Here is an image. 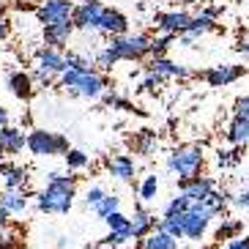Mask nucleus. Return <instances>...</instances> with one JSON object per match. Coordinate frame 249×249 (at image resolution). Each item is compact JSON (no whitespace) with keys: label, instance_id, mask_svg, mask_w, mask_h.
<instances>
[{"label":"nucleus","instance_id":"f257e3e1","mask_svg":"<svg viewBox=\"0 0 249 249\" xmlns=\"http://www.w3.org/2000/svg\"><path fill=\"white\" fill-rule=\"evenodd\" d=\"M77 197V178L63 173H47V186L36 195V205L41 213H69Z\"/></svg>","mask_w":249,"mask_h":249},{"label":"nucleus","instance_id":"f03ea898","mask_svg":"<svg viewBox=\"0 0 249 249\" xmlns=\"http://www.w3.org/2000/svg\"><path fill=\"white\" fill-rule=\"evenodd\" d=\"M60 88L77 99H102L107 90V77L96 69H69L60 74Z\"/></svg>","mask_w":249,"mask_h":249},{"label":"nucleus","instance_id":"7ed1b4c3","mask_svg":"<svg viewBox=\"0 0 249 249\" xmlns=\"http://www.w3.org/2000/svg\"><path fill=\"white\" fill-rule=\"evenodd\" d=\"M205 156L200 145H178L170 151L167 156V170L178 181H189V178H197L203 173Z\"/></svg>","mask_w":249,"mask_h":249},{"label":"nucleus","instance_id":"20e7f679","mask_svg":"<svg viewBox=\"0 0 249 249\" xmlns=\"http://www.w3.org/2000/svg\"><path fill=\"white\" fill-rule=\"evenodd\" d=\"M151 41L154 36L148 33H124V36H112L107 47L115 52L118 60H145L151 58Z\"/></svg>","mask_w":249,"mask_h":249},{"label":"nucleus","instance_id":"39448f33","mask_svg":"<svg viewBox=\"0 0 249 249\" xmlns=\"http://www.w3.org/2000/svg\"><path fill=\"white\" fill-rule=\"evenodd\" d=\"M28 151L33 156H55L69 151V140L63 134L44 132V129H33L28 134Z\"/></svg>","mask_w":249,"mask_h":249},{"label":"nucleus","instance_id":"423d86ee","mask_svg":"<svg viewBox=\"0 0 249 249\" xmlns=\"http://www.w3.org/2000/svg\"><path fill=\"white\" fill-rule=\"evenodd\" d=\"M219 14H222V8H219V6L203 8L200 14H195V17H192L189 30L178 36V44H181V47H192V44H195V38H200V36H205V33L216 30V17H219Z\"/></svg>","mask_w":249,"mask_h":249},{"label":"nucleus","instance_id":"0eeeda50","mask_svg":"<svg viewBox=\"0 0 249 249\" xmlns=\"http://www.w3.org/2000/svg\"><path fill=\"white\" fill-rule=\"evenodd\" d=\"M74 0H41L36 8L38 22L44 25H58V22H69L74 17Z\"/></svg>","mask_w":249,"mask_h":249},{"label":"nucleus","instance_id":"6e6552de","mask_svg":"<svg viewBox=\"0 0 249 249\" xmlns=\"http://www.w3.org/2000/svg\"><path fill=\"white\" fill-rule=\"evenodd\" d=\"M183 219V238H192V241H200L205 235V230H208V225H211V213L205 211L200 203H192V208L181 216Z\"/></svg>","mask_w":249,"mask_h":249},{"label":"nucleus","instance_id":"1a4fd4ad","mask_svg":"<svg viewBox=\"0 0 249 249\" xmlns=\"http://www.w3.org/2000/svg\"><path fill=\"white\" fill-rule=\"evenodd\" d=\"M156 30L159 33H170V36H181V33H186L192 25V14L189 11H183V8H173V11H159L156 14Z\"/></svg>","mask_w":249,"mask_h":249},{"label":"nucleus","instance_id":"9d476101","mask_svg":"<svg viewBox=\"0 0 249 249\" xmlns=\"http://www.w3.org/2000/svg\"><path fill=\"white\" fill-rule=\"evenodd\" d=\"M244 74H249L247 66H235V63H225V66H211L205 69L200 77H203L211 88H227V85H233V82H238L244 77Z\"/></svg>","mask_w":249,"mask_h":249},{"label":"nucleus","instance_id":"9b49d317","mask_svg":"<svg viewBox=\"0 0 249 249\" xmlns=\"http://www.w3.org/2000/svg\"><path fill=\"white\" fill-rule=\"evenodd\" d=\"M145 69L159 74V77H164V80H192V77H200V74L192 71L189 66L176 63V60H170V58H151L145 63Z\"/></svg>","mask_w":249,"mask_h":249},{"label":"nucleus","instance_id":"f8f14e48","mask_svg":"<svg viewBox=\"0 0 249 249\" xmlns=\"http://www.w3.org/2000/svg\"><path fill=\"white\" fill-rule=\"evenodd\" d=\"M36 69L38 71L50 74V77H60L63 71H69V60L63 50H55V47H44V50L36 52Z\"/></svg>","mask_w":249,"mask_h":249},{"label":"nucleus","instance_id":"ddd939ff","mask_svg":"<svg viewBox=\"0 0 249 249\" xmlns=\"http://www.w3.org/2000/svg\"><path fill=\"white\" fill-rule=\"evenodd\" d=\"M104 3L102 0H85V3H80V6L74 8V25L80 30H99V19H102V14H104Z\"/></svg>","mask_w":249,"mask_h":249},{"label":"nucleus","instance_id":"4468645a","mask_svg":"<svg viewBox=\"0 0 249 249\" xmlns=\"http://www.w3.org/2000/svg\"><path fill=\"white\" fill-rule=\"evenodd\" d=\"M96 33H102V36L112 38V36H124V33H129V19H126V14H121L118 8H104L102 19H99V30Z\"/></svg>","mask_w":249,"mask_h":249},{"label":"nucleus","instance_id":"2eb2a0df","mask_svg":"<svg viewBox=\"0 0 249 249\" xmlns=\"http://www.w3.org/2000/svg\"><path fill=\"white\" fill-rule=\"evenodd\" d=\"M178 189L181 195L192 200V203H203L213 189H216V181L208 176H197V178H189V181H178Z\"/></svg>","mask_w":249,"mask_h":249},{"label":"nucleus","instance_id":"dca6fc26","mask_svg":"<svg viewBox=\"0 0 249 249\" xmlns=\"http://www.w3.org/2000/svg\"><path fill=\"white\" fill-rule=\"evenodd\" d=\"M30 181V170L22 167V164H0V183H3V189H25Z\"/></svg>","mask_w":249,"mask_h":249},{"label":"nucleus","instance_id":"f3484780","mask_svg":"<svg viewBox=\"0 0 249 249\" xmlns=\"http://www.w3.org/2000/svg\"><path fill=\"white\" fill-rule=\"evenodd\" d=\"M74 30H77L74 19H69V22H58V25H47V28H44V41H47V47L66 50V47H69V38H71Z\"/></svg>","mask_w":249,"mask_h":249},{"label":"nucleus","instance_id":"a211bd4d","mask_svg":"<svg viewBox=\"0 0 249 249\" xmlns=\"http://www.w3.org/2000/svg\"><path fill=\"white\" fill-rule=\"evenodd\" d=\"M156 227H159V222H156L154 213L145 211L142 205H134V213H132V235L134 238L142 241V238H148V235L154 233Z\"/></svg>","mask_w":249,"mask_h":249},{"label":"nucleus","instance_id":"6ab92c4d","mask_svg":"<svg viewBox=\"0 0 249 249\" xmlns=\"http://www.w3.org/2000/svg\"><path fill=\"white\" fill-rule=\"evenodd\" d=\"M107 173H110L115 181L134 183V173H137V167H134V159H132V156L118 154V156H112V159L107 161Z\"/></svg>","mask_w":249,"mask_h":249},{"label":"nucleus","instance_id":"aec40b11","mask_svg":"<svg viewBox=\"0 0 249 249\" xmlns=\"http://www.w3.org/2000/svg\"><path fill=\"white\" fill-rule=\"evenodd\" d=\"M0 142H3V154L17 156V154H22V151H25L28 137H25L22 129H17V126H8L6 124L3 129H0Z\"/></svg>","mask_w":249,"mask_h":249},{"label":"nucleus","instance_id":"412c9836","mask_svg":"<svg viewBox=\"0 0 249 249\" xmlns=\"http://www.w3.org/2000/svg\"><path fill=\"white\" fill-rule=\"evenodd\" d=\"M227 142H233V145H247L249 142V115L233 112V121L227 126Z\"/></svg>","mask_w":249,"mask_h":249},{"label":"nucleus","instance_id":"4be33fe9","mask_svg":"<svg viewBox=\"0 0 249 249\" xmlns=\"http://www.w3.org/2000/svg\"><path fill=\"white\" fill-rule=\"evenodd\" d=\"M8 88H11V93L19 102H28L30 96H33V77L25 71H11L8 74Z\"/></svg>","mask_w":249,"mask_h":249},{"label":"nucleus","instance_id":"5701e85b","mask_svg":"<svg viewBox=\"0 0 249 249\" xmlns=\"http://www.w3.org/2000/svg\"><path fill=\"white\" fill-rule=\"evenodd\" d=\"M227 203H233V195H230L227 189H213L200 205H203V208L211 213V216H219V213H225Z\"/></svg>","mask_w":249,"mask_h":249},{"label":"nucleus","instance_id":"b1692460","mask_svg":"<svg viewBox=\"0 0 249 249\" xmlns=\"http://www.w3.org/2000/svg\"><path fill=\"white\" fill-rule=\"evenodd\" d=\"M0 203L6 205L11 213H25L28 211L30 197L25 195V189H6L3 195H0Z\"/></svg>","mask_w":249,"mask_h":249},{"label":"nucleus","instance_id":"393cba45","mask_svg":"<svg viewBox=\"0 0 249 249\" xmlns=\"http://www.w3.org/2000/svg\"><path fill=\"white\" fill-rule=\"evenodd\" d=\"M142 249H178V238L156 227L148 238H142Z\"/></svg>","mask_w":249,"mask_h":249},{"label":"nucleus","instance_id":"a878e982","mask_svg":"<svg viewBox=\"0 0 249 249\" xmlns=\"http://www.w3.org/2000/svg\"><path fill=\"white\" fill-rule=\"evenodd\" d=\"M132 145L137 154L142 156H151L156 151V145H159V140H156V132H151V129H142V132H137L132 137Z\"/></svg>","mask_w":249,"mask_h":249},{"label":"nucleus","instance_id":"bb28decb","mask_svg":"<svg viewBox=\"0 0 249 249\" xmlns=\"http://www.w3.org/2000/svg\"><path fill=\"white\" fill-rule=\"evenodd\" d=\"M244 233V222L241 219H222V225L216 227V233H213V241H233L238 235Z\"/></svg>","mask_w":249,"mask_h":249},{"label":"nucleus","instance_id":"cd10ccee","mask_svg":"<svg viewBox=\"0 0 249 249\" xmlns=\"http://www.w3.org/2000/svg\"><path fill=\"white\" fill-rule=\"evenodd\" d=\"M115 211H121V197H118V195H104V200L93 208V213L99 219H107V216L115 213Z\"/></svg>","mask_w":249,"mask_h":249},{"label":"nucleus","instance_id":"c85d7f7f","mask_svg":"<svg viewBox=\"0 0 249 249\" xmlns=\"http://www.w3.org/2000/svg\"><path fill=\"white\" fill-rule=\"evenodd\" d=\"M176 36H170V33H161V36H154L151 41V58H167V50L173 47Z\"/></svg>","mask_w":249,"mask_h":249},{"label":"nucleus","instance_id":"c756f323","mask_svg":"<svg viewBox=\"0 0 249 249\" xmlns=\"http://www.w3.org/2000/svg\"><path fill=\"white\" fill-rule=\"evenodd\" d=\"M189 208H192V200L186 195H178V197H173L164 205V216H183Z\"/></svg>","mask_w":249,"mask_h":249},{"label":"nucleus","instance_id":"7c9ffc66","mask_svg":"<svg viewBox=\"0 0 249 249\" xmlns=\"http://www.w3.org/2000/svg\"><path fill=\"white\" fill-rule=\"evenodd\" d=\"M241 159H244V145H235L230 151H219L216 154V164L219 167H235Z\"/></svg>","mask_w":249,"mask_h":249},{"label":"nucleus","instance_id":"2f4dec72","mask_svg":"<svg viewBox=\"0 0 249 249\" xmlns=\"http://www.w3.org/2000/svg\"><path fill=\"white\" fill-rule=\"evenodd\" d=\"M104 222H107V227L115 230V233H132V216H124L121 211L110 213ZM132 238H134V235H132Z\"/></svg>","mask_w":249,"mask_h":249},{"label":"nucleus","instance_id":"473e14b6","mask_svg":"<svg viewBox=\"0 0 249 249\" xmlns=\"http://www.w3.org/2000/svg\"><path fill=\"white\" fill-rule=\"evenodd\" d=\"M159 230L176 235V238H183V219H181V216H161V219H159Z\"/></svg>","mask_w":249,"mask_h":249},{"label":"nucleus","instance_id":"72a5a7b5","mask_svg":"<svg viewBox=\"0 0 249 249\" xmlns=\"http://www.w3.org/2000/svg\"><path fill=\"white\" fill-rule=\"evenodd\" d=\"M156 192H159V178H156V176H145V178H142V183H140V200L151 203V200H156Z\"/></svg>","mask_w":249,"mask_h":249},{"label":"nucleus","instance_id":"f704fd0d","mask_svg":"<svg viewBox=\"0 0 249 249\" xmlns=\"http://www.w3.org/2000/svg\"><path fill=\"white\" fill-rule=\"evenodd\" d=\"M104 104H110V107H115V110H124V112H134V104L129 102V99H124V96H118L115 90H104Z\"/></svg>","mask_w":249,"mask_h":249},{"label":"nucleus","instance_id":"c9c22d12","mask_svg":"<svg viewBox=\"0 0 249 249\" xmlns=\"http://www.w3.org/2000/svg\"><path fill=\"white\" fill-rule=\"evenodd\" d=\"M63 159H66V167L69 170L88 167V154H82V151H77V148H69L66 154H63Z\"/></svg>","mask_w":249,"mask_h":249},{"label":"nucleus","instance_id":"e433bc0d","mask_svg":"<svg viewBox=\"0 0 249 249\" xmlns=\"http://www.w3.org/2000/svg\"><path fill=\"white\" fill-rule=\"evenodd\" d=\"M93 58H96V66H99V69H104V71H110V69L118 63L115 52H112L110 47H104V50H99V52L93 55Z\"/></svg>","mask_w":249,"mask_h":249},{"label":"nucleus","instance_id":"4c0bfd02","mask_svg":"<svg viewBox=\"0 0 249 249\" xmlns=\"http://www.w3.org/2000/svg\"><path fill=\"white\" fill-rule=\"evenodd\" d=\"M161 85H164V77H159V74H154V71H148V77L142 80V85H140V88L145 90V93H159Z\"/></svg>","mask_w":249,"mask_h":249},{"label":"nucleus","instance_id":"58836bf2","mask_svg":"<svg viewBox=\"0 0 249 249\" xmlns=\"http://www.w3.org/2000/svg\"><path fill=\"white\" fill-rule=\"evenodd\" d=\"M104 195H107V192H104V186H90L88 195H85V205H88L90 211H93L96 205H99V203L104 200Z\"/></svg>","mask_w":249,"mask_h":249},{"label":"nucleus","instance_id":"ea45409f","mask_svg":"<svg viewBox=\"0 0 249 249\" xmlns=\"http://www.w3.org/2000/svg\"><path fill=\"white\" fill-rule=\"evenodd\" d=\"M129 241H132V233H115V230H110L102 244H107V247H124Z\"/></svg>","mask_w":249,"mask_h":249},{"label":"nucleus","instance_id":"a19ab883","mask_svg":"<svg viewBox=\"0 0 249 249\" xmlns=\"http://www.w3.org/2000/svg\"><path fill=\"white\" fill-rule=\"evenodd\" d=\"M233 205H238V208H249V189H241L233 195Z\"/></svg>","mask_w":249,"mask_h":249},{"label":"nucleus","instance_id":"79ce46f5","mask_svg":"<svg viewBox=\"0 0 249 249\" xmlns=\"http://www.w3.org/2000/svg\"><path fill=\"white\" fill-rule=\"evenodd\" d=\"M225 249H249V235H238L233 241H227Z\"/></svg>","mask_w":249,"mask_h":249},{"label":"nucleus","instance_id":"37998d69","mask_svg":"<svg viewBox=\"0 0 249 249\" xmlns=\"http://www.w3.org/2000/svg\"><path fill=\"white\" fill-rule=\"evenodd\" d=\"M11 247H14V235L0 227V249H11Z\"/></svg>","mask_w":249,"mask_h":249},{"label":"nucleus","instance_id":"c03bdc74","mask_svg":"<svg viewBox=\"0 0 249 249\" xmlns=\"http://www.w3.org/2000/svg\"><path fill=\"white\" fill-rule=\"evenodd\" d=\"M235 52H241V55H247V58H249V33H244V36L238 38V44H235Z\"/></svg>","mask_w":249,"mask_h":249},{"label":"nucleus","instance_id":"a18cd8bd","mask_svg":"<svg viewBox=\"0 0 249 249\" xmlns=\"http://www.w3.org/2000/svg\"><path fill=\"white\" fill-rule=\"evenodd\" d=\"M8 30H11V25H8L6 14H0V41H3V38H8Z\"/></svg>","mask_w":249,"mask_h":249},{"label":"nucleus","instance_id":"49530a36","mask_svg":"<svg viewBox=\"0 0 249 249\" xmlns=\"http://www.w3.org/2000/svg\"><path fill=\"white\" fill-rule=\"evenodd\" d=\"M11 216H14V213H11V211H8V208H6V205L0 203V225H6V222L11 219Z\"/></svg>","mask_w":249,"mask_h":249},{"label":"nucleus","instance_id":"de8ad7c7","mask_svg":"<svg viewBox=\"0 0 249 249\" xmlns=\"http://www.w3.org/2000/svg\"><path fill=\"white\" fill-rule=\"evenodd\" d=\"M173 3H181V6H197V3H203V0H173Z\"/></svg>","mask_w":249,"mask_h":249},{"label":"nucleus","instance_id":"09e8293b","mask_svg":"<svg viewBox=\"0 0 249 249\" xmlns=\"http://www.w3.org/2000/svg\"><path fill=\"white\" fill-rule=\"evenodd\" d=\"M0 154H3V142H0Z\"/></svg>","mask_w":249,"mask_h":249},{"label":"nucleus","instance_id":"8fccbe9b","mask_svg":"<svg viewBox=\"0 0 249 249\" xmlns=\"http://www.w3.org/2000/svg\"><path fill=\"white\" fill-rule=\"evenodd\" d=\"M112 249H121V247H112Z\"/></svg>","mask_w":249,"mask_h":249},{"label":"nucleus","instance_id":"3c124183","mask_svg":"<svg viewBox=\"0 0 249 249\" xmlns=\"http://www.w3.org/2000/svg\"><path fill=\"white\" fill-rule=\"evenodd\" d=\"M0 3H6V0H0Z\"/></svg>","mask_w":249,"mask_h":249}]
</instances>
